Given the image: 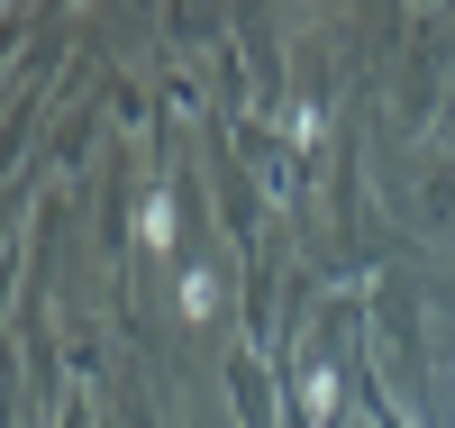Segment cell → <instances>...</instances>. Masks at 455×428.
I'll return each instance as SVG.
<instances>
[{
    "label": "cell",
    "mask_w": 455,
    "mask_h": 428,
    "mask_svg": "<svg viewBox=\"0 0 455 428\" xmlns=\"http://www.w3.org/2000/svg\"><path fill=\"white\" fill-rule=\"evenodd\" d=\"M137 238H146V246H164V238H173V210H164V201H146V210H137Z\"/></svg>",
    "instance_id": "cell-1"
}]
</instances>
